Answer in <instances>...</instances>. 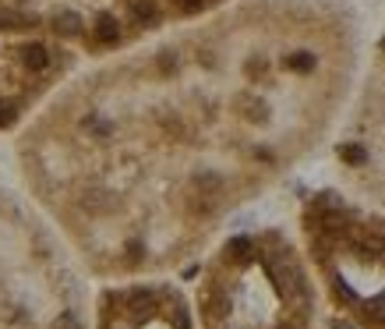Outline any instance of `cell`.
I'll return each mask as SVG.
<instances>
[{
  "label": "cell",
  "mask_w": 385,
  "mask_h": 329,
  "mask_svg": "<svg viewBox=\"0 0 385 329\" xmlns=\"http://www.w3.org/2000/svg\"><path fill=\"white\" fill-rule=\"evenodd\" d=\"M347 28L307 4L233 11L188 39L89 75L25 138L32 184L82 230H120L138 262L251 195L329 124Z\"/></svg>",
  "instance_id": "cell-1"
}]
</instances>
